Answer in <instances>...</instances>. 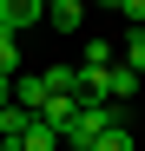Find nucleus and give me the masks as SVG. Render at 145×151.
I'll list each match as a JSON object with an SVG mask.
<instances>
[{
    "label": "nucleus",
    "instance_id": "f257e3e1",
    "mask_svg": "<svg viewBox=\"0 0 145 151\" xmlns=\"http://www.w3.org/2000/svg\"><path fill=\"white\" fill-rule=\"evenodd\" d=\"M106 125H125V118H119V105H106V99H79V105H72V118H66V132H59V145L92 151Z\"/></svg>",
    "mask_w": 145,
    "mask_h": 151
},
{
    "label": "nucleus",
    "instance_id": "f03ea898",
    "mask_svg": "<svg viewBox=\"0 0 145 151\" xmlns=\"http://www.w3.org/2000/svg\"><path fill=\"white\" fill-rule=\"evenodd\" d=\"M40 20H46V0H0V27L7 33H27Z\"/></svg>",
    "mask_w": 145,
    "mask_h": 151
},
{
    "label": "nucleus",
    "instance_id": "7ed1b4c3",
    "mask_svg": "<svg viewBox=\"0 0 145 151\" xmlns=\"http://www.w3.org/2000/svg\"><path fill=\"white\" fill-rule=\"evenodd\" d=\"M40 79H46V92H53V99H72V105L86 99V72H79V66H46Z\"/></svg>",
    "mask_w": 145,
    "mask_h": 151
},
{
    "label": "nucleus",
    "instance_id": "20e7f679",
    "mask_svg": "<svg viewBox=\"0 0 145 151\" xmlns=\"http://www.w3.org/2000/svg\"><path fill=\"white\" fill-rule=\"evenodd\" d=\"M46 99H53V92H46V79H40V72H27V66H20V72H13V105L40 118V105H46Z\"/></svg>",
    "mask_w": 145,
    "mask_h": 151
},
{
    "label": "nucleus",
    "instance_id": "39448f33",
    "mask_svg": "<svg viewBox=\"0 0 145 151\" xmlns=\"http://www.w3.org/2000/svg\"><path fill=\"white\" fill-rule=\"evenodd\" d=\"M79 20H86V0H46V27L53 33H79Z\"/></svg>",
    "mask_w": 145,
    "mask_h": 151
},
{
    "label": "nucleus",
    "instance_id": "423d86ee",
    "mask_svg": "<svg viewBox=\"0 0 145 151\" xmlns=\"http://www.w3.org/2000/svg\"><path fill=\"white\" fill-rule=\"evenodd\" d=\"M27 125H33V112L7 105V112H0V145H13V151H20V138H27Z\"/></svg>",
    "mask_w": 145,
    "mask_h": 151
},
{
    "label": "nucleus",
    "instance_id": "0eeeda50",
    "mask_svg": "<svg viewBox=\"0 0 145 151\" xmlns=\"http://www.w3.org/2000/svg\"><path fill=\"white\" fill-rule=\"evenodd\" d=\"M20 151H59V132H53L46 118H33V125H27V138H20Z\"/></svg>",
    "mask_w": 145,
    "mask_h": 151
},
{
    "label": "nucleus",
    "instance_id": "6e6552de",
    "mask_svg": "<svg viewBox=\"0 0 145 151\" xmlns=\"http://www.w3.org/2000/svg\"><path fill=\"white\" fill-rule=\"evenodd\" d=\"M92 151H138V138L125 132V125H106V132H99V145H92Z\"/></svg>",
    "mask_w": 145,
    "mask_h": 151
},
{
    "label": "nucleus",
    "instance_id": "1a4fd4ad",
    "mask_svg": "<svg viewBox=\"0 0 145 151\" xmlns=\"http://www.w3.org/2000/svg\"><path fill=\"white\" fill-rule=\"evenodd\" d=\"M119 66H132L138 79H145V27H132V33H125V59H119Z\"/></svg>",
    "mask_w": 145,
    "mask_h": 151
},
{
    "label": "nucleus",
    "instance_id": "9d476101",
    "mask_svg": "<svg viewBox=\"0 0 145 151\" xmlns=\"http://www.w3.org/2000/svg\"><path fill=\"white\" fill-rule=\"evenodd\" d=\"M13 72H20V40L0 33V79H13Z\"/></svg>",
    "mask_w": 145,
    "mask_h": 151
},
{
    "label": "nucleus",
    "instance_id": "9b49d317",
    "mask_svg": "<svg viewBox=\"0 0 145 151\" xmlns=\"http://www.w3.org/2000/svg\"><path fill=\"white\" fill-rule=\"evenodd\" d=\"M40 118L53 125V132H66V118H72V99H46V105H40Z\"/></svg>",
    "mask_w": 145,
    "mask_h": 151
},
{
    "label": "nucleus",
    "instance_id": "f8f14e48",
    "mask_svg": "<svg viewBox=\"0 0 145 151\" xmlns=\"http://www.w3.org/2000/svg\"><path fill=\"white\" fill-rule=\"evenodd\" d=\"M79 66H86V72H92V66H112V46H106V40H86V59H79Z\"/></svg>",
    "mask_w": 145,
    "mask_h": 151
},
{
    "label": "nucleus",
    "instance_id": "ddd939ff",
    "mask_svg": "<svg viewBox=\"0 0 145 151\" xmlns=\"http://www.w3.org/2000/svg\"><path fill=\"white\" fill-rule=\"evenodd\" d=\"M119 13H125L132 27H145V0H119Z\"/></svg>",
    "mask_w": 145,
    "mask_h": 151
},
{
    "label": "nucleus",
    "instance_id": "4468645a",
    "mask_svg": "<svg viewBox=\"0 0 145 151\" xmlns=\"http://www.w3.org/2000/svg\"><path fill=\"white\" fill-rule=\"evenodd\" d=\"M13 105V79H0V112H7Z\"/></svg>",
    "mask_w": 145,
    "mask_h": 151
},
{
    "label": "nucleus",
    "instance_id": "2eb2a0df",
    "mask_svg": "<svg viewBox=\"0 0 145 151\" xmlns=\"http://www.w3.org/2000/svg\"><path fill=\"white\" fill-rule=\"evenodd\" d=\"M99 7H106V13H119V0H99Z\"/></svg>",
    "mask_w": 145,
    "mask_h": 151
},
{
    "label": "nucleus",
    "instance_id": "dca6fc26",
    "mask_svg": "<svg viewBox=\"0 0 145 151\" xmlns=\"http://www.w3.org/2000/svg\"><path fill=\"white\" fill-rule=\"evenodd\" d=\"M0 151H13V145H0Z\"/></svg>",
    "mask_w": 145,
    "mask_h": 151
},
{
    "label": "nucleus",
    "instance_id": "f3484780",
    "mask_svg": "<svg viewBox=\"0 0 145 151\" xmlns=\"http://www.w3.org/2000/svg\"><path fill=\"white\" fill-rule=\"evenodd\" d=\"M0 33H7V27H0Z\"/></svg>",
    "mask_w": 145,
    "mask_h": 151
}]
</instances>
